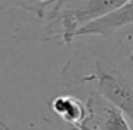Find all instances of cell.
I'll list each match as a JSON object with an SVG mask.
<instances>
[{
    "label": "cell",
    "mask_w": 133,
    "mask_h": 130,
    "mask_svg": "<svg viewBox=\"0 0 133 130\" xmlns=\"http://www.w3.org/2000/svg\"><path fill=\"white\" fill-rule=\"evenodd\" d=\"M124 0L95 2H53L46 19L50 26H59V37L64 44H72L76 33L87 23L120 6Z\"/></svg>",
    "instance_id": "cell-1"
},
{
    "label": "cell",
    "mask_w": 133,
    "mask_h": 130,
    "mask_svg": "<svg viewBox=\"0 0 133 130\" xmlns=\"http://www.w3.org/2000/svg\"><path fill=\"white\" fill-rule=\"evenodd\" d=\"M82 81H95L96 93L133 121V81L120 69L96 61L93 73L82 77Z\"/></svg>",
    "instance_id": "cell-2"
},
{
    "label": "cell",
    "mask_w": 133,
    "mask_h": 130,
    "mask_svg": "<svg viewBox=\"0 0 133 130\" xmlns=\"http://www.w3.org/2000/svg\"><path fill=\"white\" fill-rule=\"evenodd\" d=\"M86 107V120L77 127L79 130H133L126 114L97 93L87 97Z\"/></svg>",
    "instance_id": "cell-3"
},
{
    "label": "cell",
    "mask_w": 133,
    "mask_h": 130,
    "mask_svg": "<svg viewBox=\"0 0 133 130\" xmlns=\"http://www.w3.org/2000/svg\"><path fill=\"white\" fill-rule=\"evenodd\" d=\"M133 23V0H124L120 6L107 12L106 15L100 16L99 19L87 23L77 33L79 36H100V37H110L119 29L129 26Z\"/></svg>",
    "instance_id": "cell-4"
},
{
    "label": "cell",
    "mask_w": 133,
    "mask_h": 130,
    "mask_svg": "<svg viewBox=\"0 0 133 130\" xmlns=\"http://www.w3.org/2000/svg\"><path fill=\"white\" fill-rule=\"evenodd\" d=\"M50 110L63 120L69 127H79L82 126L87 116L86 101L75 97L72 94H60L52 99L50 101Z\"/></svg>",
    "instance_id": "cell-5"
},
{
    "label": "cell",
    "mask_w": 133,
    "mask_h": 130,
    "mask_svg": "<svg viewBox=\"0 0 133 130\" xmlns=\"http://www.w3.org/2000/svg\"><path fill=\"white\" fill-rule=\"evenodd\" d=\"M130 63H132V66H133V56L130 54Z\"/></svg>",
    "instance_id": "cell-6"
},
{
    "label": "cell",
    "mask_w": 133,
    "mask_h": 130,
    "mask_svg": "<svg viewBox=\"0 0 133 130\" xmlns=\"http://www.w3.org/2000/svg\"><path fill=\"white\" fill-rule=\"evenodd\" d=\"M69 129H70V130H79L77 127H69Z\"/></svg>",
    "instance_id": "cell-7"
},
{
    "label": "cell",
    "mask_w": 133,
    "mask_h": 130,
    "mask_svg": "<svg viewBox=\"0 0 133 130\" xmlns=\"http://www.w3.org/2000/svg\"><path fill=\"white\" fill-rule=\"evenodd\" d=\"M132 56H133V47H132Z\"/></svg>",
    "instance_id": "cell-8"
}]
</instances>
